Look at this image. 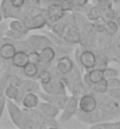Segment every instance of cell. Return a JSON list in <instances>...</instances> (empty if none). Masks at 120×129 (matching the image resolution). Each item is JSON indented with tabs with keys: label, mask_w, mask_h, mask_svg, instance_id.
Masks as SVG:
<instances>
[{
	"label": "cell",
	"mask_w": 120,
	"mask_h": 129,
	"mask_svg": "<svg viewBox=\"0 0 120 129\" xmlns=\"http://www.w3.org/2000/svg\"><path fill=\"white\" fill-rule=\"evenodd\" d=\"M86 17H87V19H88L89 21H95V20H98V19H100V18H103V10H101L98 5H97V6H93L87 11Z\"/></svg>",
	"instance_id": "cell-23"
},
{
	"label": "cell",
	"mask_w": 120,
	"mask_h": 129,
	"mask_svg": "<svg viewBox=\"0 0 120 129\" xmlns=\"http://www.w3.org/2000/svg\"><path fill=\"white\" fill-rule=\"evenodd\" d=\"M52 78H53V74H52L51 72H50L47 68H46V69H40L38 76H37V80L40 82V85H42V83H46V82H48Z\"/></svg>",
	"instance_id": "cell-27"
},
{
	"label": "cell",
	"mask_w": 120,
	"mask_h": 129,
	"mask_svg": "<svg viewBox=\"0 0 120 129\" xmlns=\"http://www.w3.org/2000/svg\"><path fill=\"white\" fill-rule=\"evenodd\" d=\"M93 1H95V0H93Z\"/></svg>",
	"instance_id": "cell-40"
},
{
	"label": "cell",
	"mask_w": 120,
	"mask_h": 129,
	"mask_svg": "<svg viewBox=\"0 0 120 129\" xmlns=\"http://www.w3.org/2000/svg\"><path fill=\"white\" fill-rule=\"evenodd\" d=\"M76 59L77 63H79L84 69L89 71L97 66V54L91 49H81V48H76Z\"/></svg>",
	"instance_id": "cell-2"
},
{
	"label": "cell",
	"mask_w": 120,
	"mask_h": 129,
	"mask_svg": "<svg viewBox=\"0 0 120 129\" xmlns=\"http://www.w3.org/2000/svg\"><path fill=\"white\" fill-rule=\"evenodd\" d=\"M107 94L120 105V88H110L107 90Z\"/></svg>",
	"instance_id": "cell-31"
},
{
	"label": "cell",
	"mask_w": 120,
	"mask_h": 129,
	"mask_svg": "<svg viewBox=\"0 0 120 129\" xmlns=\"http://www.w3.org/2000/svg\"><path fill=\"white\" fill-rule=\"evenodd\" d=\"M98 108V100L93 94H82L79 98V109L85 113H92Z\"/></svg>",
	"instance_id": "cell-7"
},
{
	"label": "cell",
	"mask_w": 120,
	"mask_h": 129,
	"mask_svg": "<svg viewBox=\"0 0 120 129\" xmlns=\"http://www.w3.org/2000/svg\"><path fill=\"white\" fill-rule=\"evenodd\" d=\"M107 82H108V89L110 88H120V80L118 78L108 79Z\"/></svg>",
	"instance_id": "cell-33"
},
{
	"label": "cell",
	"mask_w": 120,
	"mask_h": 129,
	"mask_svg": "<svg viewBox=\"0 0 120 129\" xmlns=\"http://www.w3.org/2000/svg\"><path fill=\"white\" fill-rule=\"evenodd\" d=\"M6 38H10L11 40H13V41H22L24 39H26V34H21V33H19V32H15V31H13V29H7L6 31Z\"/></svg>",
	"instance_id": "cell-28"
},
{
	"label": "cell",
	"mask_w": 120,
	"mask_h": 129,
	"mask_svg": "<svg viewBox=\"0 0 120 129\" xmlns=\"http://www.w3.org/2000/svg\"><path fill=\"white\" fill-rule=\"evenodd\" d=\"M62 81L65 82L66 87L71 90L72 95H76V96H81V93L84 92V81L81 79V75H80V72L78 69L77 66H74L72 71L67 73V74L62 75L61 76Z\"/></svg>",
	"instance_id": "cell-1"
},
{
	"label": "cell",
	"mask_w": 120,
	"mask_h": 129,
	"mask_svg": "<svg viewBox=\"0 0 120 129\" xmlns=\"http://www.w3.org/2000/svg\"><path fill=\"white\" fill-rule=\"evenodd\" d=\"M28 56H30V62H34V63H38V64L41 62L39 51H31L28 53Z\"/></svg>",
	"instance_id": "cell-32"
},
{
	"label": "cell",
	"mask_w": 120,
	"mask_h": 129,
	"mask_svg": "<svg viewBox=\"0 0 120 129\" xmlns=\"http://www.w3.org/2000/svg\"><path fill=\"white\" fill-rule=\"evenodd\" d=\"M17 51V46L14 45L13 41H11L10 38H6L1 41V46H0V58L1 59L6 61L12 60Z\"/></svg>",
	"instance_id": "cell-9"
},
{
	"label": "cell",
	"mask_w": 120,
	"mask_h": 129,
	"mask_svg": "<svg viewBox=\"0 0 120 129\" xmlns=\"http://www.w3.org/2000/svg\"><path fill=\"white\" fill-rule=\"evenodd\" d=\"M39 72H40V68H39L38 63H34V62H28L24 68H22V73L26 78L28 79H34L38 76Z\"/></svg>",
	"instance_id": "cell-19"
},
{
	"label": "cell",
	"mask_w": 120,
	"mask_h": 129,
	"mask_svg": "<svg viewBox=\"0 0 120 129\" xmlns=\"http://www.w3.org/2000/svg\"><path fill=\"white\" fill-rule=\"evenodd\" d=\"M65 18H64V19H61V20L57 21V22H55V24L51 27V29H52V32H53V33L58 34V35H61V37H62V34H64L66 27H67V24H68V22H66V21H65Z\"/></svg>",
	"instance_id": "cell-25"
},
{
	"label": "cell",
	"mask_w": 120,
	"mask_h": 129,
	"mask_svg": "<svg viewBox=\"0 0 120 129\" xmlns=\"http://www.w3.org/2000/svg\"><path fill=\"white\" fill-rule=\"evenodd\" d=\"M39 96L40 99H42L44 101H47L52 105L57 106L59 109H64V107L66 106L67 101H68L69 96L67 94H64V95H54V94H47L45 92H39Z\"/></svg>",
	"instance_id": "cell-8"
},
{
	"label": "cell",
	"mask_w": 120,
	"mask_h": 129,
	"mask_svg": "<svg viewBox=\"0 0 120 129\" xmlns=\"http://www.w3.org/2000/svg\"><path fill=\"white\" fill-rule=\"evenodd\" d=\"M3 19H4V13H3V10H1V5H0V24H1Z\"/></svg>",
	"instance_id": "cell-36"
},
{
	"label": "cell",
	"mask_w": 120,
	"mask_h": 129,
	"mask_svg": "<svg viewBox=\"0 0 120 129\" xmlns=\"http://www.w3.org/2000/svg\"><path fill=\"white\" fill-rule=\"evenodd\" d=\"M7 110H8V115H10L12 122L18 127V128H24L25 127V120H26V113L25 109L19 108V106L17 103H14L13 100H8L7 99L6 103Z\"/></svg>",
	"instance_id": "cell-4"
},
{
	"label": "cell",
	"mask_w": 120,
	"mask_h": 129,
	"mask_svg": "<svg viewBox=\"0 0 120 129\" xmlns=\"http://www.w3.org/2000/svg\"><path fill=\"white\" fill-rule=\"evenodd\" d=\"M30 62V56H28V52L24 51V49H18L17 53L14 54L13 59H12V64L15 68H22Z\"/></svg>",
	"instance_id": "cell-14"
},
{
	"label": "cell",
	"mask_w": 120,
	"mask_h": 129,
	"mask_svg": "<svg viewBox=\"0 0 120 129\" xmlns=\"http://www.w3.org/2000/svg\"><path fill=\"white\" fill-rule=\"evenodd\" d=\"M6 103H7V98L6 96H1V98H0V117L3 115L4 109L6 107Z\"/></svg>",
	"instance_id": "cell-34"
},
{
	"label": "cell",
	"mask_w": 120,
	"mask_h": 129,
	"mask_svg": "<svg viewBox=\"0 0 120 129\" xmlns=\"http://www.w3.org/2000/svg\"><path fill=\"white\" fill-rule=\"evenodd\" d=\"M103 71H104V78L106 79V80L112 79V78H118V75H119L118 69H115L113 67H106Z\"/></svg>",
	"instance_id": "cell-30"
},
{
	"label": "cell",
	"mask_w": 120,
	"mask_h": 129,
	"mask_svg": "<svg viewBox=\"0 0 120 129\" xmlns=\"http://www.w3.org/2000/svg\"><path fill=\"white\" fill-rule=\"evenodd\" d=\"M117 22H118V25H119V27H120V17L117 18Z\"/></svg>",
	"instance_id": "cell-37"
},
{
	"label": "cell",
	"mask_w": 120,
	"mask_h": 129,
	"mask_svg": "<svg viewBox=\"0 0 120 129\" xmlns=\"http://www.w3.org/2000/svg\"><path fill=\"white\" fill-rule=\"evenodd\" d=\"M105 25H106V21L104 20L103 18H100L95 21H92V27L93 29L98 33H101V32H105Z\"/></svg>",
	"instance_id": "cell-29"
},
{
	"label": "cell",
	"mask_w": 120,
	"mask_h": 129,
	"mask_svg": "<svg viewBox=\"0 0 120 129\" xmlns=\"http://www.w3.org/2000/svg\"><path fill=\"white\" fill-rule=\"evenodd\" d=\"M3 75V69H1V66H0V76Z\"/></svg>",
	"instance_id": "cell-38"
},
{
	"label": "cell",
	"mask_w": 120,
	"mask_h": 129,
	"mask_svg": "<svg viewBox=\"0 0 120 129\" xmlns=\"http://www.w3.org/2000/svg\"><path fill=\"white\" fill-rule=\"evenodd\" d=\"M112 1H113V3H114V4H117V3H119L120 0H112Z\"/></svg>",
	"instance_id": "cell-39"
},
{
	"label": "cell",
	"mask_w": 120,
	"mask_h": 129,
	"mask_svg": "<svg viewBox=\"0 0 120 129\" xmlns=\"http://www.w3.org/2000/svg\"><path fill=\"white\" fill-rule=\"evenodd\" d=\"M42 92L47 93V94H54V95H64L66 94L67 87H66L65 82L62 81V79L58 75H53V78L46 83L41 85Z\"/></svg>",
	"instance_id": "cell-3"
},
{
	"label": "cell",
	"mask_w": 120,
	"mask_h": 129,
	"mask_svg": "<svg viewBox=\"0 0 120 129\" xmlns=\"http://www.w3.org/2000/svg\"><path fill=\"white\" fill-rule=\"evenodd\" d=\"M88 0H73V4L76 7H84L87 5Z\"/></svg>",
	"instance_id": "cell-35"
},
{
	"label": "cell",
	"mask_w": 120,
	"mask_h": 129,
	"mask_svg": "<svg viewBox=\"0 0 120 129\" xmlns=\"http://www.w3.org/2000/svg\"><path fill=\"white\" fill-rule=\"evenodd\" d=\"M119 32V25H118L117 20H108L106 21L105 25V33L110 37H113Z\"/></svg>",
	"instance_id": "cell-24"
},
{
	"label": "cell",
	"mask_w": 120,
	"mask_h": 129,
	"mask_svg": "<svg viewBox=\"0 0 120 129\" xmlns=\"http://www.w3.org/2000/svg\"><path fill=\"white\" fill-rule=\"evenodd\" d=\"M95 1H97V0H95Z\"/></svg>",
	"instance_id": "cell-41"
},
{
	"label": "cell",
	"mask_w": 120,
	"mask_h": 129,
	"mask_svg": "<svg viewBox=\"0 0 120 129\" xmlns=\"http://www.w3.org/2000/svg\"><path fill=\"white\" fill-rule=\"evenodd\" d=\"M92 129H118L120 128V120L119 121H101L97 122L91 126Z\"/></svg>",
	"instance_id": "cell-21"
},
{
	"label": "cell",
	"mask_w": 120,
	"mask_h": 129,
	"mask_svg": "<svg viewBox=\"0 0 120 129\" xmlns=\"http://www.w3.org/2000/svg\"><path fill=\"white\" fill-rule=\"evenodd\" d=\"M74 66H76V63H74V61L69 58L68 55H62V56H60V58L57 60L55 71L62 76V75L69 73V72L74 68Z\"/></svg>",
	"instance_id": "cell-11"
},
{
	"label": "cell",
	"mask_w": 120,
	"mask_h": 129,
	"mask_svg": "<svg viewBox=\"0 0 120 129\" xmlns=\"http://www.w3.org/2000/svg\"><path fill=\"white\" fill-rule=\"evenodd\" d=\"M86 74H87V76H88L92 86L94 85V83H97V82H99V81H101V80L105 79L104 78V71L103 69H100V68H98V67H94V68H92V69L87 71L86 72Z\"/></svg>",
	"instance_id": "cell-20"
},
{
	"label": "cell",
	"mask_w": 120,
	"mask_h": 129,
	"mask_svg": "<svg viewBox=\"0 0 120 129\" xmlns=\"http://www.w3.org/2000/svg\"><path fill=\"white\" fill-rule=\"evenodd\" d=\"M79 110V98L76 95L69 96L68 101L61 110V115H60V123H66L72 119L73 116L77 114V112Z\"/></svg>",
	"instance_id": "cell-6"
},
{
	"label": "cell",
	"mask_w": 120,
	"mask_h": 129,
	"mask_svg": "<svg viewBox=\"0 0 120 129\" xmlns=\"http://www.w3.org/2000/svg\"><path fill=\"white\" fill-rule=\"evenodd\" d=\"M39 53H40L41 62H45V63H51L55 59V56H57V51L53 48V46L45 47L44 49H41Z\"/></svg>",
	"instance_id": "cell-16"
},
{
	"label": "cell",
	"mask_w": 120,
	"mask_h": 129,
	"mask_svg": "<svg viewBox=\"0 0 120 129\" xmlns=\"http://www.w3.org/2000/svg\"><path fill=\"white\" fill-rule=\"evenodd\" d=\"M39 94H35L34 92H27L25 94L24 99H22V102L21 105L24 106V108H27V109H33V108H37L39 105Z\"/></svg>",
	"instance_id": "cell-15"
},
{
	"label": "cell",
	"mask_w": 120,
	"mask_h": 129,
	"mask_svg": "<svg viewBox=\"0 0 120 129\" xmlns=\"http://www.w3.org/2000/svg\"><path fill=\"white\" fill-rule=\"evenodd\" d=\"M20 88H22L24 90H26V92H39L41 89V85L40 82H37L34 81V80H32V79H28L27 80H21L20 82V86H19Z\"/></svg>",
	"instance_id": "cell-18"
},
{
	"label": "cell",
	"mask_w": 120,
	"mask_h": 129,
	"mask_svg": "<svg viewBox=\"0 0 120 129\" xmlns=\"http://www.w3.org/2000/svg\"><path fill=\"white\" fill-rule=\"evenodd\" d=\"M37 109H38L45 117H50V119H55V117L60 114V112H61V109H59L57 106L52 105V103H50V102H47V101L39 102Z\"/></svg>",
	"instance_id": "cell-12"
},
{
	"label": "cell",
	"mask_w": 120,
	"mask_h": 129,
	"mask_svg": "<svg viewBox=\"0 0 120 129\" xmlns=\"http://www.w3.org/2000/svg\"><path fill=\"white\" fill-rule=\"evenodd\" d=\"M10 28L15 32H19V33H21V34H26V35H28L30 31H31V29L28 28V26L26 25V22L22 21L21 19H19V18H17V19H14V20L11 21Z\"/></svg>",
	"instance_id": "cell-17"
},
{
	"label": "cell",
	"mask_w": 120,
	"mask_h": 129,
	"mask_svg": "<svg viewBox=\"0 0 120 129\" xmlns=\"http://www.w3.org/2000/svg\"><path fill=\"white\" fill-rule=\"evenodd\" d=\"M92 88L97 94H106L107 90H108V82H107L106 79H104L101 81L94 83Z\"/></svg>",
	"instance_id": "cell-26"
},
{
	"label": "cell",
	"mask_w": 120,
	"mask_h": 129,
	"mask_svg": "<svg viewBox=\"0 0 120 129\" xmlns=\"http://www.w3.org/2000/svg\"><path fill=\"white\" fill-rule=\"evenodd\" d=\"M62 38L71 45L80 44V32L76 25L71 24V22L67 24V27L62 34Z\"/></svg>",
	"instance_id": "cell-13"
},
{
	"label": "cell",
	"mask_w": 120,
	"mask_h": 129,
	"mask_svg": "<svg viewBox=\"0 0 120 129\" xmlns=\"http://www.w3.org/2000/svg\"><path fill=\"white\" fill-rule=\"evenodd\" d=\"M26 44H27V47L31 51H39L44 49L45 47H48V46H53V42L52 40L48 38V35H39V34H32V35H28L26 39Z\"/></svg>",
	"instance_id": "cell-5"
},
{
	"label": "cell",
	"mask_w": 120,
	"mask_h": 129,
	"mask_svg": "<svg viewBox=\"0 0 120 129\" xmlns=\"http://www.w3.org/2000/svg\"><path fill=\"white\" fill-rule=\"evenodd\" d=\"M0 5H1V10H3L5 19H10V18L17 19V18H19L21 12H22V8L17 7L11 0H3Z\"/></svg>",
	"instance_id": "cell-10"
},
{
	"label": "cell",
	"mask_w": 120,
	"mask_h": 129,
	"mask_svg": "<svg viewBox=\"0 0 120 129\" xmlns=\"http://www.w3.org/2000/svg\"><path fill=\"white\" fill-rule=\"evenodd\" d=\"M19 90H20V87L17 85H14V83H10V85L6 87L5 89V92H4V95L6 96L8 100H15L19 94Z\"/></svg>",
	"instance_id": "cell-22"
}]
</instances>
